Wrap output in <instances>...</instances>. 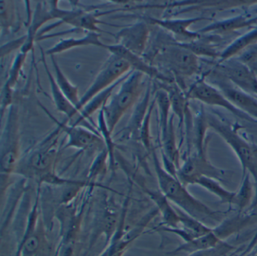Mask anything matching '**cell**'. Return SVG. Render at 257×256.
<instances>
[{
    "mask_svg": "<svg viewBox=\"0 0 257 256\" xmlns=\"http://www.w3.org/2000/svg\"><path fill=\"white\" fill-rule=\"evenodd\" d=\"M214 69L243 91L257 96V77L247 66L237 59L234 57L218 63Z\"/></svg>",
    "mask_w": 257,
    "mask_h": 256,
    "instance_id": "15",
    "label": "cell"
},
{
    "mask_svg": "<svg viewBox=\"0 0 257 256\" xmlns=\"http://www.w3.org/2000/svg\"><path fill=\"white\" fill-rule=\"evenodd\" d=\"M43 108L56 123L57 126H59L62 132L67 135V143L63 146V149L73 148L80 151H88L98 148L100 150H103L106 148L104 142L99 133L90 130L87 126H73L67 122L60 121L45 107L43 106Z\"/></svg>",
    "mask_w": 257,
    "mask_h": 256,
    "instance_id": "12",
    "label": "cell"
},
{
    "mask_svg": "<svg viewBox=\"0 0 257 256\" xmlns=\"http://www.w3.org/2000/svg\"><path fill=\"white\" fill-rule=\"evenodd\" d=\"M203 77L207 82L219 89L236 108L257 120V99L254 96L234 85L214 69Z\"/></svg>",
    "mask_w": 257,
    "mask_h": 256,
    "instance_id": "10",
    "label": "cell"
},
{
    "mask_svg": "<svg viewBox=\"0 0 257 256\" xmlns=\"http://www.w3.org/2000/svg\"><path fill=\"white\" fill-rule=\"evenodd\" d=\"M257 44V28L252 29L250 31L242 35L231 42L225 50L221 52L218 63L234 58L237 54L248 47Z\"/></svg>",
    "mask_w": 257,
    "mask_h": 256,
    "instance_id": "25",
    "label": "cell"
},
{
    "mask_svg": "<svg viewBox=\"0 0 257 256\" xmlns=\"http://www.w3.org/2000/svg\"><path fill=\"white\" fill-rule=\"evenodd\" d=\"M108 167L109 168V155L107 149L105 148L99 152L98 155L93 161L88 173V181L94 182V179L104 176L107 172Z\"/></svg>",
    "mask_w": 257,
    "mask_h": 256,
    "instance_id": "32",
    "label": "cell"
},
{
    "mask_svg": "<svg viewBox=\"0 0 257 256\" xmlns=\"http://www.w3.org/2000/svg\"><path fill=\"white\" fill-rule=\"evenodd\" d=\"M131 71V72H132ZM126 74L123 78L118 80V81L112 84L110 87L106 88V90L102 91L101 93H98L97 96H94L88 103L85 105V106L79 111V115L77 118L75 120L73 123H70V124L73 125V126H81V123L85 122L87 123L86 120L89 119L94 113L97 111H100L103 108V107L106 105V102L109 100V98L112 96L115 87L120 85V84L123 82L124 79L128 76L129 74Z\"/></svg>",
    "mask_w": 257,
    "mask_h": 256,
    "instance_id": "24",
    "label": "cell"
},
{
    "mask_svg": "<svg viewBox=\"0 0 257 256\" xmlns=\"http://www.w3.org/2000/svg\"><path fill=\"white\" fill-rule=\"evenodd\" d=\"M112 36L118 45L140 57H144L148 48L150 29L147 21H138L124 27Z\"/></svg>",
    "mask_w": 257,
    "mask_h": 256,
    "instance_id": "16",
    "label": "cell"
},
{
    "mask_svg": "<svg viewBox=\"0 0 257 256\" xmlns=\"http://www.w3.org/2000/svg\"><path fill=\"white\" fill-rule=\"evenodd\" d=\"M151 154L159 190L170 202H172L174 206L196 219L210 218L215 221L219 220L221 213L213 210L193 197L178 178L172 176L165 170L159 161L156 149H153Z\"/></svg>",
    "mask_w": 257,
    "mask_h": 256,
    "instance_id": "2",
    "label": "cell"
},
{
    "mask_svg": "<svg viewBox=\"0 0 257 256\" xmlns=\"http://www.w3.org/2000/svg\"><path fill=\"white\" fill-rule=\"evenodd\" d=\"M101 35L97 33H87L85 36L81 38H68L60 40L54 46L45 51L46 55L55 56V54H61L64 51H69L78 47L92 46L100 47L106 48L107 45L100 41Z\"/></svg>",
    "mask_w": 257,
    "mask_h": 256,
    "instance_id": "23",
    "label": "cell"
},
{
    "mask_svg": "<svg viewBox=\"0 0 257 256\" xmlns=\"http://www.w3.org/2000/svg\"><path fill=\"white\" fill-rule=\"evenodd\" d=\"M93 221L88 251L95 245L101 236L105 237V247L109 245L118 230L123 214V207L118 209L106 194L102 197Z\"/></svg>",
    "mask_w": 257,
    "mask_h": 256,
    "instance_id": "8",
    "label": "cell"
},
{
    "mask_svg": "<svg viewBox=\"0 0 257 256\" xmlns=\"http://www.w3.org/2000/svg\"><path fill=\"white\" fill-rule=\"evenodd\" d=\"M26 41L27 35H25L19 39L10 41V42L6 43L5 45H3L1 46V59H2V60L9 54H11L13 51H16L19 48L22 49Z\"/></svg>",
    "mask_w": 257,
    "mask_h": 256,
    "instance_id": "39",
    "label": "cell"
},
{
    "mask_svg": "<svg viewBox=\"0 0 257 256\" xmlns=\"http://www.w3.org/2000/svg\"><path fill=\"white\" fill-rule=\"evenodd\" d=\"M256 186H257V182H256ZM254 203L257 204V188H256V194H255V199L254 200Z\"/></svg>",
    "mask_w": 257,
    "mask_h": 256,
    "instance_id": "41",
    "label": "cell"
},
{
    "mask_svg": "<svg viewBox=\"0 0 257 256\" xmlns=\"http://www.w3.org/2000/svg\"><path fill=\"white\" fill-rule=\"evenodd\" d=\"M13 95H14V89L12 88L8 84H4L1 92V117L4 119L6 111H8L9 108L13 104Z\"/></svg>",
    "mask_w": 257,
    "mask_h": 256,
    "instance_id": "36",
    "label": "cell"
},
{
    "mask_svg": "<svg viewBox=\"0 0 257 256\" xmlns=\"http://www.w3.org/2000/svg\"><path fill=\"white\" fill-rule=\"evenodd\" d=\"M185 94L187 99H195L207 105L224 108L242 120L249 122L257 121L233 105L219 89L207 82L204 77L192 84Z\"/></svg>",
    "mask_w": 257,
    "mask_h": 256,
    "instance_id": "11",
    "label": "cell"
},
{
    "mask_svg": "<svg viewBox=\"0 0 257 256\" xmlns=\"http://www.w3.org/2000/svg\"><path fill=\"white\" fill-rule=\"evenodd\" d=\"M40 50H41L42 62H43L45 70H46V74H47L49 83H50L51 92H52L54 103H55L58 111L65 114L68 120H71L76 114H79V112L75 108L74 105L69 101V99L66 97L65 95L61 91L59 86L57 84L55 77L52 75V72L49 70L47 61H46V57H45L46 55V53L42 48H40Z\"/></svg>",
    "mask_w": 257,
    "mask_h": 256,
    "instance_id": "22",
    "label": "cell"
},
{
    "mask_svg": "<svg viewBox=\"0 0 257 256\" xmlns=\"http://www.w3.org/2000/svg\"><path fill=\"white\" fill-rule=\"evenodd\" d=\"M16 256H57L48 236V226L40 205V187L27 215L26 224Z\"/></svg>",
    "mask_w": 257,
    "mask_h": 256,
    "instance_id": "3",
    "label": "cell"
},
{
    "mask_svg": "<svg viewBox=\"0 0 257 256\" xmlns=\"http://www.w3.org/2000/svg\"><path fill=\"white\" fill-rule=\"evenodd\" d=\"M150 94H151V87L149 84L147 86L145 93L140 102H138L128 121V124L125 129L123 130L122 134L120 135L118 141H124L130 139L139 140L140 131L142 126L143 122L147 115V111L150 108Z\"/></svg>",
    "mask_w": 257,
    "mask_h": 256,
    "instance_id": "20",
    "label": "cell"
},
{
    "mask_svg": "<svg viewBox=\"0 0 257 256\" xmlns=\"http://www.w3.org/2000/svg\"><path fill=\"white\" fill-rule=\"evenodd\" d=\"M52 65L55 72V80L60 89L63 92L66 97L74 105L75 108L79 105L80 98L79 96V89L74 84L70 82V80L66 76L65 74L61 70L59 65L55 59V56H51Z\"/></svg>",
    "mask_w": 257,
    "mask_h": 256,
    "instance_id": "27",
    "label": "cell"
},
{
    "mask_svg": "<svg viewBox=\"0 0 257 256\" xmlns=\"http://www.w3.org/2000/svg\"><path fill=\"white\" fill-rule=\"evenodd\" d=\"M156 104L159 107V128H160L161 136L163 135L168 131L169 126L170 110H171V102L168 93L163 89L158 90L156 93Z\"/></svg>",
    "mask_w": 257,
    "mask_h": 256,
    "instance_id": "30",
    "label": "cell"
},
{
    "mask_svg": "<svg viewBox=\"0 0 257 256\" xmlns=\"http://www.w3.org/2000/svg\"><path fill=\"white\" fill-rule=\"evenodd\" d=\"M251 69L252 72L255 74V76L257 77V61L255 63H252L250 66H248Z\"/></svg>",
    "mask_w": 257,
    "mask_h": 256,
    "instance_id": "40",
    "label": "cell"
},
{
    "mask_svg": "<svg viewBox=\"0 0 257 256\" xmlns=\"http://www.w3.org/2000/svg\"><path fill=\"white\" fill-rule=\"evenodd\" d=\"M208 18L198 17V18H188V19H156L153 18H146L148 24L159 26L165 29L169 33L179 38L188 39L189 42L198 40L202 35L198 32H192L189 30V27L198 21L208 20Z\"/></svg>",
    "mask_w": 257,
    "mask_h": 256,
    "instance_id": "19",
    "label": "cell"
},
{
    "mask_svg": "<svg viewBox=\"0 0 257 256\" xmlns=\"http://www.w3.org/2000/svg\"><path fill=\"white\" fill-rule=\"evenodd\" d=\"M231 248L232 247L230 246L228 244L222 242L216 246L195 251V252L192 253L189 256H222L229 251Z\"/></svg>",
    "mask_w": 257,
    "mask_h": 256,
    "instance_id": "38",
    "label": "cell"
},
{
    "mask_svg": "<svg viewBox=\"0 0 257 256\" xmlns=\"http://www.w3.org/2000/svg\"><path fill=\"white\" fill-rule=\"evenodd\" d=\"M221 242H222L218 237V235L213 230V231L207 233V234L198 236V237L195 238L192 240L186 242V243L180 245V247L168 253V254H175L177 253L180 252V251H186V252H190L192 254V253L195 252V251L213 248V247L219 245Z\"/></svg>",
    "mask_w": 257,
    "mask_h": 256,
    "instance_id": "26",
    "label": "cell"
},
{
    "mask_svg": "<svg viewBox=\"0 0 257 256\" xmlns=\"http://www.w3.org/2000/svg\"><path fill=\"white\" fill-rule=\"evenodd\" d=\"M106 49L108 50L111 54L118 56L120 58H122L123 60L127 62L132 66V69L133 70L142 72L150 78L159 80V81H162L165 84H172V83L175 82L174 81V78L167 76L165 74L162 73L156 66L150 64L144 57L134 54L132 51L126 49L125 48L118 44L107 45Z\"/></svg>",
    "mask_w": 257,
    "mask_h": 256,
    "instance_id": "18",
    "label": "cell"
},
{
    "mask_svg": "<svg viewBox=\"0 0 257 256\" xmlns=\"http://www.w3.org/2000/svg\"><path fill=\"white\" fill-rule=\"evenodd\" d=\"M249 174L246 173L244 177H243V182L240 191L236 195V206L240 209H244L249 205L252 195V188L249 181Z\"/></svg>",
    "mask_w": 257,
    "mask_h": 256,
    "instance_id": "35",
    "label": "cell"
},
{
    "mask_svg": "<svg viewBox=\"0 0 257 256\" xmlns=\"http://www.w3.org/2000/svg\"><path fill=\"white\" fill-rule=\"evenodd\" d=\"M156 99H153L150 103V108L147 111V115L143 122L141 131H140L139 140L144 145V148L151 153L154 148L152 146L151 137H150V119H151L152 112L156 105Z\"/></svg>",
    "mask_w": 257,
    "mask_h": 256,
    "instance_id": "34",
    "label": "cell"
},
{
    "mask_svg": "<svg viewBox=\"0 0 257 256\" xmlns=\"http://www.w3.org/2000/svg\"><path fill=\"white\" fill-rule=\"evenodd\" d=\"M62 131L59 126L43 141L22 156L15 174L35 182L38 186H62L79 180L65 179L57 173L59 155V139Z\"/></svg>",
    "mask_w": 257,
    "mask_h": 256,
    "instance_id": "1",
    "label": "cell"
},
{
    "mask_svg": "<svg viewBox=\"0 0 257 256\" xmlns=\"http://www.w3.org/2000/svg\"><path fill=\"white\" fill-rule=\"evenodd\" d=\"M22 158L19 107L13 104L7 111L5 124L1 134V198L10 185V178L15 174Z\"/></svg>",
    "mask_w": 257,
    "mask_h": 256,
    "instance_id": "4",
    "label": "cell"
},
{
    "mask_svg": "<svg viewBox=\"0 0 257 256\" xmlns=\"http://www.w3.org/2000/svg\"><path fill=\"white\" fill-rule=\"evenodd\" d=\"M225 174L226 171L217 168L208 161L206 154L196 153L189 157L177 170V178L185 185H193L196 179L202 176L221 181Z\"/></svg>",
    "mask_w": 257,
    "mask_h": 256,
    "instance_id": "14",
    "label": "cell"
},
{
    "mask_svg": "<svg viewBox=\"0 0 257 256\" xmlns=\"http://www.w3.org/2000/svg\"><path fill=\"white\" fill-rule=\"evenodd\" d=\"M27 56L28 54L21 52L18 54L13 60V64L10 68V72L8 74V78L6 81L5 84H8L12 88L14 89L17 83L19 82V78L22 73L23 70L24 64L26 61Z\"/></svg>",
    "mask_w": 257,
    "mask_h": 256,
    "instance_id": "33",
    "label": "cell"
},
{
    "mask_svg": "<svg viewBox=\"0 0 257 256\" xmlns=\"http://www.w3.org/2000/svg\"><path fill=\"white\" fill-rule=\"evenodd\" d=\"M158 47L149 63H156L168 69L177 81L192 77L200 72L198 57L180 45V42H167Z\"/></svg>",
    "mask_w": 257,
    "mask_h": 256,
    "instance_id": "6",
    "label": "cell"
},
{
    "mask_svg": "<svg viewBox=\"0 0 257 256\" xmlns=\"http://www.w3.org/2000/svg\"><path fill=\"white\" fill-rule=\"evenodd\" d=\"M132 70L133 69L127 62L118 56L111 54L105 62L101 70L97 74L92 84L80 98L79 105L76 107L78 112L79 113L94 96L115 84Z\"/></svg>",
    "mask_w": 257,
    "mask_h": 256,
    "instance_id": "9",
    "label": "cell"
},
{
    "mask_svg": "<svg viewBox=\"0 0 257 256\" xmlns=\"http://www.w3.org/2000/svg\"><path fill=\"white\" fill-rule=\"evenodd\" d=\"M255 23H257V15L254 18L239 15L234 18L212 23L206 26L204 28L201 29L198 33L201 35L214 33L213 34L215 36L217 34H225V33H231L245 27H251Z\"/></svg>",
    "mask_w": 257,
    "mask_h": 256,
    "instance_id": "21",
    "label": "cell"
},
{
    "mask_svg": "<svg viewBox=\"0 0 257 256\" xmlns=\"http://www.w3.org/2000/svg\"><path fill=\"white\" fill-rule=\"evenodd\" d=\"M58 1L48 2L51 13L54 20L59 21L60 24H66L73 28L88 33H106L112 36V33L101 30L99 24H107L98 20V15H94L80 9H63L58 6Z\"/></svg>",
    "mask_w": 257,
    "mask_h": 256,
    "instance_id": "13",
    "label": "cell"
},
{
    "mask_svg": "<svg viewBox=\"0 0 257 256\" xmlns=\"http://www.w3.org/2000/svg\"><path fill=\"white\" fill-rule=\"evenodd\" d=\"M18 16L13 1L0 2V25L2 36L10 35L18 29Z\"/></svg>",
    "mask_w": 257,
    "mask_h": 256,
    "instance_id": "28",
    "label": "cell"
},
{
    "mask_svg": "<svg viewBox=\"0 0 257 256\" xmlns=\"http://www.w3.org/2000/svg\"><path fill=\"white\" fill-rule=\"evenodd\" d=\"M207 126L217 133L235 153L241 164L243 177L246 172L257 182V146L245 140L229 125L214 116H205Z\"/></svg>",
    "mask_w": 257,
    "mask_h": 256,
    "instance_id": "7",
    "label": "cell"
},
{
    "mask_svg": "<svg viewBox=\"0 0 257 256\" xmlns=\"http://www.w3.org/2000/svg\"><path fill=\"white\" fill-rule=\"evenodd\" d=\"M130 179L135 182L141 190L150 197V200L155 203L159 213L162 215L165 226L170 227H178L180 224V217L174 206H171L168 199L164 195L160 190H153L149 188L144 181V178L139 176L138 173L132 170V167H128L125 170Z\"/></svg>",
    "mask_w": 257,
    "mask_h": 256,
    "instance_id": "17",
    "label": "cell"
},
{
    "mask_svg": "<svg viewBox=\"0 0 257 256\" xmlns=\"http://www.w3.org/2000/svg\"><path fill=\"white\" fill-rule=\"evenodd\" d=\"M234 58L247 66L255 63L257 61V44L245 48Z\"/></svg>",
    "mask_w": 257,
    "mask_h": 256,
    "instance_id": "37",
    "label": "cell"
},
{
    "mask_svg": "<svg viewBox=\"0 0 257 256\" xmlns=\"http://www.w3.org/2000/svg\"><path fill=\"white\" fill-rule=\"evenodd\" d=\"M144 74L132 70L120 85L116 93H112L103 107L108 129L113 133L119 120L136 104L144 88Z\"/></svg>",
    "mask_w": 257,
    "mask_h": 256,
    "instance_id": "5",
    "label": "cell"
},
{
    "mask_svg": "<svg viewBox=\"0 0 257 256\" xmlns=\"http://www.w3.org/2000/svg\"><path fill=\"white\" fill-rule=\"evenodd\" d=\"M180 44L182 46L193 53L197 57H206L215 59L219 58L220 56L221 52H219L215 46L207 41L201 40V38L194 42H180Z\"/></svg>",
    "mask_w": 257,
    "mask_h": 256,
    "instance_id": "31",
    "label": "cell"
},
{
    "mask_svg": "<svg viewBox=\"0 0 257 256\" xmlns=\"http://www.w3.org/2000/svg\"><path fill=\"white\" fill-rule=\"evenodd\" d=\"M194 184L200 185L205 188L210 192L213 193L215 195L217 196L222 203H229V204H236V195L237 193L231 192L225 189L219 183V181L212 178L202 177L198 178V179L193 182Z\"/></svg>",
    "mask_w": 257,
    "mask_h": 256,
    "instance_id": "29",
    "label": "cell"
}]
</instances>
